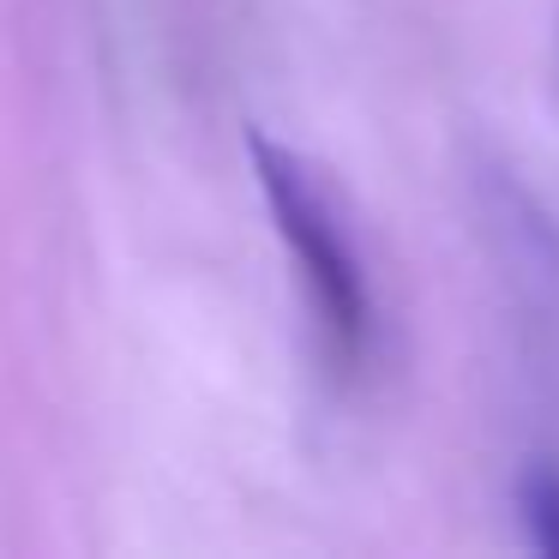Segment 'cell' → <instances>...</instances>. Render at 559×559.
I'll return each instance as SVG.
<instances>
[{"mask_svg":"<svg viewBox=\"0 0 559 559\" xmlns=\"http://www.w3.org/2000/svg\"><path fill=\"white\" fill-rule=\"evenodd\" d=\"M518 518L542 554H559V475L554 469H530L518 481Z\"/></svg>","mask_w":559,"mask_h":559,"instance_id":"obj_2","label":"cell"},{"mask_svg":"<svg viewBox=\"0 0 559 559\" xmlns=\"http://www.w3.org/2000/svg\"><path fill=\"white\" fill-rule=\"evenodd\" d=\"M247 157H253L259 193H265L277 235L295 259V277L307 283L319 349H325L331 373L355 379L367 367V349H373V295H367V271L349 223H343L337 187L313 157L277 145L271 133H247Z\"/></svg>","mask_w":559,"mask_h":559,"instance_id":"obj_1","label":"cell"}]
</instances>
